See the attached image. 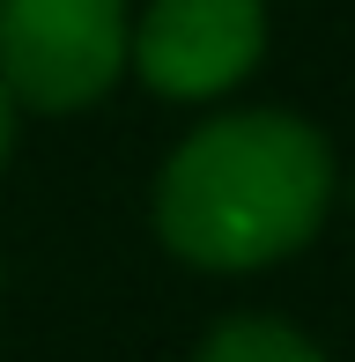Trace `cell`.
I'll return each mask as SVG.
<instances>
[{
  "label": "cell",
  "mask_w": 355,
  "mask_h": 362,
  "mask_svg": "<svg viewBox=\"0 0 355 362\" xmlns=\"http://www.w3.org/2000/svg\"><path fill=\"white\" fill-rule=\"evenodd\" d=\"M341 170L296 111H222L192 126L156 170V237L200 274H260L303 252L326 222Z\"/></svg>",
  "instance_id": "obj_1"
},
{
  "label": "cell",
  "mask_w": 355,
  "mask_h": 362,
  "mask_svg": "<svg viewBox=\"0 0 355 362\" xmlns=\"http://www.w3.org/2000/svg\"><path fill=\"white\" fill-rule=\"evenodd\" d=\"M126 0H0V89L15 111L74 119L126 74Z\"/></svg>",
  "instance_id": "obj_2"
},
{
  "label": "cell",
  "mask_w": 355,
  "mask_h": 362,
  "mask_svg": "<svg viewBox=\"0 0 355 362\" xmlns=\"http://www.w3.org/2000/svg\"><path fill=\"white\" fill-rule=\"evenodd\" d=\"M267 52V0H149L126 37V67L170 104L230 96Z\"/></svg>",
  "instance_id": "obj_3"
},
{
  "label": "cell",
  "mask_w": 355,
  "mask_h": 362,
  "mask_svg": "<svg viewBox=\"0 0 355 362\" xmlns=\"http://www.w3.org/2000/svg\"><path fill=\"white\" fill-rule=\"evenodd\" d=\"M192 362H326V348H318L311 333H296L289 318H222L215 333L200 340V355Z\"/></svg>",
  "instance_id": "obj_4"
},
{
  "label": "cell",
  "mask_w": 355,
  "mask_h": 362,
  "mask_svg": "<svg viewBox=\"0 0 355 362\" xmlns=\"http://www.w3.org/2000/svg\"><path fill=\"white\" fill-rule=\"evenodd\" d=\"M8 148H15V104H8V89H0V170H8Z\"/></svg>",
  "instance_id": "obj_5"
},
{
  "label": "cell",
  "mask_w": 355,
  "mask_h": 362,
  "mask_svg": "<svg viewBox=\"0 0 355 362\" xmlns=\"http://www.w3.org/2000/svg\"><path fill=\"white\" fill-rule=\"evenodd\" d=\"M348 207H355V177H348Z\"/></svg>",
  "instance_id": "obj_6"
}]
</instances>
